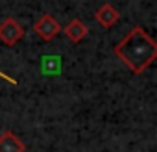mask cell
Listing matches in <instances>:
<instances>
[{
  "label": "cell",
  "mask_w": 157,
  "mask_h": 152,
  "mask_svg": "<svg viewBox=\"0 0 157 152\" xmlns=\"http://www.w3.org/2000/svg\"><path fill=\"white\" fill-rule=\"evenodd\" d=\"M63 30V26L50 15V13H44L35 24H33V32L43 39V41H50V39H54L59 32Z\"/></svg>",
  "instance_id": "cell-3"
},
{
  "label": "cell",
  "mask_w": 157,
  "mask_h": 152,
  "mask_svg": "<svg viewBox=\"0 0 157 152\" xmlns=\"http://www.w3.org/2000/svg\"><path fill=\"white\" fill-rule=\"evenodd\" d=\"M59 70V59L54 63L52 58H44L43 59V72H57Z\"/></svg>",
  "instance_id": "cell-7"
},
{
  "label": "cell",
  "mask_w": 157,
  "mask_h": 152,
  "mask_svg": "<svg viewBox=\"0 0 157 152\" xmlns=\"http://www.w3.org/2000/svg\"><path fill=\"white\" fill-rule=\"evenodd\" d=\"M63 32H65V35H67L68 41H72V43H80V41H83V39L87 37L89 28H87L80 19H72V21L63 28Z\"/></svg>",
  "instance_id": "cell-6"
},
{
  "label": "cell",
  "mask_w": 157,
  "mask_h": 152,
  "mask_svg": "<svg viewBox=\"0 0 157 152\" xmlns=\"http://www.w3.org/2000/svg\"><path fill=\"white\" fill-rule=\"evenodd\" d=\"M94 19H96V22H98L102 28H111L113 24L118 22L120 11H118L113 4H104V6H100L98 11L94 13Z\"/></svg>",
  "instance_id": "cell-4"
},
{
  "label": "cell",
  "mask_w": 157,
  "mask_h": 152,
  "mask_svg": "<svg viewBox=\"0 0 157 152\" xmlns=\"http://www.w3.org/2000/svg\"><path fill=\"white\" fill-rule=\"evenodd\" d=\"M22 35H24V28L13 17H8V19H4L0 22V41L4 45L13 46L22 39Z\"/></svg>",
  "instance_id": "cell-2"
},
{
  "label": "cell",
  "mask_w": 157,
  "mask_h": 152,
  "mask_svg": "<svg viewBox=\"0 0 157 152\" xmlns=\"http://www.w3.org/2000/svg\"><path fill=\"white\" fill-rule=\"evenodd\" d=\"M26 145L11 132V130H4L0 134V152H24Z\"/></svg>",
  "instance_id": "cell-5"
},
{
  "label": "cell",
  "mask_w": 157,
  "mask_h": 152,
  "mask_svg": "<svg viewBox=\"0 0 157 152\" xmlns=\"http://www.w3.org/2000/svg\"><path fill=\"white\" fill-rule=\"evenodd\" d=\"M115 54L133 74H140L155 61L157 45L146 30L135 26L115 45Z\"/></svg>",
  "instance_id": "cell-1"
}]
</instances>
